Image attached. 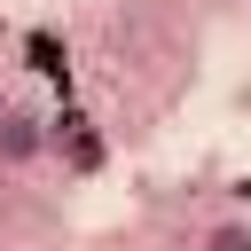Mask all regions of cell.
<instances>
[{"label":"cell","mask_w":251,"mask_h":251,"mask_svg":"<svg viewBox=\"0 0 251 251\" xmlns=\"http://www.w3.org/2000/svg\"><path fill=\"white\" fill-rule=\"evenodd\" d=\"M0 110H8V102H0Z\"/></svg>","instance_id":"obj_3"},{"label":"cell","mask_w":251,"mask_h":251,"mask_svg":"<svg viewBox=\"0 0 251 251\" xmlns=\"http://www.w3.org/2000/svg\"><path fill=\"white\" fill-rule=\"evenodd\" d=\"M204 243H212V251H251V220H212Z\"/></svg>","instance_id":"obj_2"},{"label":"cell","mask_w":251,"mask_h":251,"mask_svg":"<svg viewBox=\"0 0 251 251\" xmlns=\"http://www.w3.org/2000/svg\"><path fill=\"white\" fill-rule=\"evenodd\" d=\"M39 157H47V126H39L31 110H16V102H8V110H0V165H8V173H24V165H39Z\"/></svg>","instance_id":"obj_1"}]
</instances>
